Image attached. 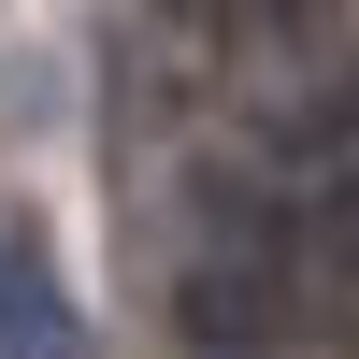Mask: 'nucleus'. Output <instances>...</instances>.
Listing matches in <instances>:
<instances>
[{"label":"nucleus","instance_id":"nucleus-3","mask_svg":"<svg viewBox=\"0 0 359 359\" xmlns=\"http://www.w3.org/2000/svg\"><path fill=\"white\" fill-rule=\"evenodd\" d=\"M316 15H331V0H230V29H245V43H302Z\"/></svg>","mask_w":359,"mask_h":359},{"label":"nucleus","instance_id":"nucleus-1","mask_svg":"<svg viewBox=\"0 0 359 359\" xmlns=\"http://www.w3.org/2000/svg\"><path fill=\"white\" fill-rule=\"evenodd\" d=\"M273 316H287V273H273V245H259V259L201 245V259H187V331L216 345V359H230V331H245V345H273Z\"/></svg>","mask_w":359,"mask_h":359},{"label":"nucleus","instance_id":"nucleus-2","mask_svg":"<svg viewBox=\"0 0 359 359\" xmlns=\"http://www.w3.org/2000/svg\"><path fill=\"white\" fill-rule=\"evenodd\" d=\"M0 359H86L72 302H57V287H43V259H29V230L0 245Z\"/></svg>","mask_w":359,"mask_h":359},{"label":"nucleus","instance_id":"nucleus-4","mask_svg":"<svg viewBox=\"0 0 359 359\" xmlns=\"http://www.w3.org/2000/svg\"><path fill=\"white\" fill-rule=\"evenodd\" d=\"M245 359H287V345H245Z\"/></svg>","mask_w":359,"mask_h":359}]
</instances>
